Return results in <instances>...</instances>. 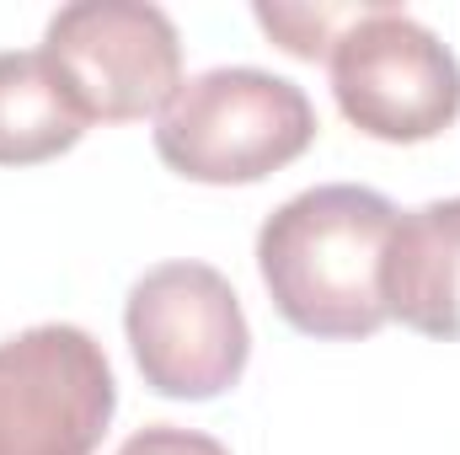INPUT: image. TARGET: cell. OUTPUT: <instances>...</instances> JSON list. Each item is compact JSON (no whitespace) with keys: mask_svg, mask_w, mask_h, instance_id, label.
Returning <instances> with one entry per match:
<instances>
[{"mask_svg":"<svg viewBox=\"0 0 460 455\" xmlns=\"http://www.w3.org/2000/svg\"><path fill=\"white\" fill-rule=\"evenodd\" d=\"M396 230V204L358 183H322L279 204L257 230V273L273 311L305 338L380 333V263Z\"/></svg>","mask_w":460,"mask_h":455,"instance_id":"obj_1","label":"cell"},{"mask_svg":"<svg viewBox=\"0 0 460 455\" xmlns=\"http://www.w3.org/2000/svg\"><path fill=\"white\" fill-rule=\"evenodd\" d=\"M316 139L305 86L257 65H220L188 76L155 118V156L188 183H262L300 161Z\"/></svg>","mask_w":460,"mask_h":455,"instance_id":"obj_2","label":"cell"},{"mask_svg":"<svg viewBox=\"0 0 460 455\" xmlns=\"http://www.w3.org/2000/svg\"><path fill=\"white\" fill-rule=\"evenodd\" d=\"M343 118L385 145H423L460 118V59L412 11L369 0L327 54Z\"/></svg>","mask_w":460,"mask_h":455,"instance_id":"obj_3","label":"cell"},{"mask_svg":"<svg viewBox=\"0 0 460 455\" xmlns=\"http://www.w3.org/2000/svg\"><path fill=\"white\" fill-rule=\"evenodd\" d=\"M123 333L145 386L172 402L220 397L252 359L241 295L209 263H161L139 273L123 306Z\"/></svg>","mask_w":460,"mask_h":455,"instance_id":"obj_4","label":"cell"},{"mask_svg":"<svg viewBox=\"0 0 460 455\" xmlns=\"http://www.w3.org/2000/svg\"><path fill=\"white\" fill-rule=\"evenodd\" d=\"M113 413V364L86 327L43 322L0 343V455H92Z\"/></svg>","mask_w":460,"mask_h":455,"instance_id":"obj_5","label":"cell"},{"mask_svg":"<svg viewBox=\"0 0 460 455\" xmlns=\"http://www.w3.org/2000/svg\"><path fill=\"white\" fill-rule=\"evenodd\" d=\"M43 54L65 70L92 123L161 118L182 86V38L150 0H75L49 16Z\"/></svg>","mask_w":460,"mask_h":455,"instance_id":"obj_6","label":"cell"},{"mask_svg":"<svg viewBox=\"0 0 460 455\" xmlns=\"http://www.w3.org/2000/svg\"><path fill=\"white\" fill-rule=\"evenodd\" d=\"M380 300L391 322L423 338H460V199L396 215L380 263Z\"/></svg>","mask_w":460,"mask_h":455,"instance_id":"obj_7","label":"cell"},{"mask_svg":"<svg viewBox=\"0 0 460 455\" xmlns=\"http://www.w3.org/2000/svg\"><path fill=\"white\" fill-rule=\"evenodd\" d=\"M92 113L43 49H0V166H38L81 145Z\"/></svg>","mask_w":460,"mask_h":455,"instance_id":"obj_8","label":"cell"},{"mask_svg":"<svg viewBox=\"0 0 460 455\" xmlns=\"http://www.w3.org/2000/svg\"><path fill=\"white\" fill-rule=\"evenodd\" d=\"M369 5V0H364ZM364 5H257V27L295 59H327L332 43L364 16Z\"/></svg>","mask_w":460,"mask_h":455,"instance_id":"obj_9","label":"cell"},{"mask_svg":"<svg viewBox=\"0 0 460 455\" xmlns=\"http://www.w3.org/2000/svg\"><path fill=\"white\" fill-rule=\"evenodd\" d=\"M118 455H230L215 434H204V429H177V424H150V429H139V434H128L123 440V451Z\"/></svg>","mask_w":460,"mask_h":455,"instance_id":"obj_10","label":"cell"}]
</instances>
